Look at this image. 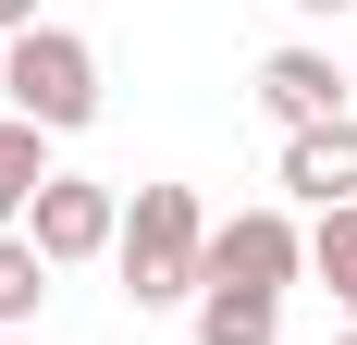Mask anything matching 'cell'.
Segmentation results:
<instances>
[{"label":"cell","mask_w":357,"mask_h":345,"mask_svg":"<svg viewBox=\"0 0 357 345\" xmlns=\"http://www.w3.org/2000/svg\"><path fill=\"white\" fill-rule=\"evenodd\" d=\"M111 259H123L136 309H197V284H210V210H197V185H136Z\"/></svg>","instance_id":"1"},{"label":"cell","mask_w":357,"mask_h":345,"mask_svg":"<svg viewBox=\"0 0 357 345\" xmlns=\"http://www.w3.org/2000/svg\"><path fill=\"white\" fill-rule=\"evenodd\" d=\"M0 99H13V124H37V136H86V124H99V50L74 25H25L0 50Z\"/></svg>","instance_id":"2"},{"label":"cell","mask_w":357,"mask_h":345,"mask_svg":"<svg viewBox=\"0 0 357 345\" xmlns=\"http://www.w3.org/2000/svg\"><path fill=\"white\" fill-rule=\"evenodd\" d=\"M25 247L50 259V272L111 259V247H123V198H111L99 172H50V185H37V210H25Z\"/></svg>","instance_id":"3"},{"label":"cell","mask_w":357,"mask_h":345,"mask_svg":"<svg viewBox=\"0 0 357 345\" xmlns=\"http://www.w3.org/2000/svg\"><path fill=\"white\" fill-rule=\"evenodd\" d=\"M210 284H234V296L308 284V222H296V210H234V222H210Z\"/></svg>","instance_id":"4"},{"label":"cell","mask_w":357,"mask_h":345,"mask_svg":"<svg viewBox=\"0 0 357 345\" xmlns=\"http://www.w3.org/2000/svg\"><path fill=\"white\" fill-rule=\"evenodd\" d=\"M259 111H271L284 136L345 124V62H333V50H271V62H259Z\"/></svg>","instance_id":"5"},{"label":"cell","mask_w":357,"mask_h":345,"mask_svg":"<svg viewBox=\"0 0 357 345\" xmlns=\"http://www.w3.org/2000/svg\"><path fill=\"white\" fill-rule=\"evenodd\" d=\"M284 198L321 222V210H357V111L345 124H308V136H284Z\"/></svg>","instance_id":"6"},{"label":"cell","mask_w":357,"mask_h":345,"mask_svg":"<svg viewBox=\"0 0 357 345\" xmlns=\"http://www.w3.org/2000/svg\"><path fill=\"white\" fill-rule=\"evenodd\" d=\"M197 345H284V296H234V284H197Z\"/></svg>","instance_id":"7"},{"label":"cell","mask_w":357,"mask_h":345,"mask_svg":"<svg viewBox=\"0 0 357 345\" xmlns=\"http://www.w3.org/2000/svg\"><path fill=\"white\" fill-rule=\"evenodd\" d=\"M37 185H50V136L0 111V235H25V210H37Z\"/></svg>","instance_id":"8"},{"label":"cell","mask_w":357,"mask_h":345,"mask_svg":"<svg viewBox=\"0 0 357 345\" xmlns=\"http://www.w3.org/2000/svg\"><path fill=\"white\" fill-rule=\"evenodd\" d=\"M308 284H333V309L357 321V210H321L308 222Z\"/></svg>","instance_id":"9"},{"label":"cell","mask_w":357,"mask_h":345,"mask_svg":"<svg viewBox=\"0 0 357 345\" xmlns=\"http://www.w3.org/2000/svg\"><path fill=\"white\" fill-rule=\"evenodd\" d=\"M37 309H50V259L25 235H0V333H37Z\"/></svg>","instance_id":"10"},{"label":"cell","mask_w":357,"mask_h":345,"mask_svg":"<svg viewBox=\"0 0 357 345\" xmlns=\"http://www.w3.org/2000/svg\"><path fill=\"white\" fill-rule=\"evenodd\" d=\"M25 25H50V13H37V0H0V50H13Z\"/></svg>","instance_id":"11"},{"label":"cell","mask_w":357,"mask_h":345,"mask_svg":"<svg viewBox=\"0 0 357 345\" xmlns=\"http://www.w3.org/2000/svg\"><path fill=\"white\" fill-rule=\"evenodd\" d=\"M296 13H357V0H296Z\"/></svg>","instance_id":"12"},{"label":"cell","mask_w":357,"mask_h":345,"mask_svg":"<svg viewBox=\"0 0 357 345\" xmlns=\"http://www.w3.org/2000/svg\"><path fill=\"white\" fill-rule=\"evenodd\" d=\"M0 345H37V333H0Z\"/></svg>","instance_id":"13"}]
</instances>
